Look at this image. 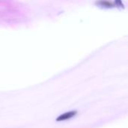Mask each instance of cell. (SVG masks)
<instances>
[{"instance_id": "6da1fadb", "label": "cell", "mask_w": 128, "mask_h": 128, "mask_svg": "<svg viewBox=\"0 0 128 128\" xmlns=\"http://www.w3.org/2000/svg\"><path fill=\"white\" fill-rule=\"evenodd\" d=\"M76 114H77V111H70V112H64V113L60 115V116L56 118V121H57V122L66 121V120H68V119L72 118L74 117Z\"/></svg>"}]
</instances>
